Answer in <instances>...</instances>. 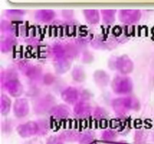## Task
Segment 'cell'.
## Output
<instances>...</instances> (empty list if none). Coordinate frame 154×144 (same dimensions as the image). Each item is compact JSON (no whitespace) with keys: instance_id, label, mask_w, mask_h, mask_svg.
Masks as SVG:
<instances>
[{"instance_id":"1","label":"cell","mask_w":154,"mask_h":144,"mask_svg":"<svg viewBox=\"0 0 154 144\" xmlns=\"http://www.w3.org/2000/svg\"><path fill=\"white\" fill-rule=\"evenodd\" d=\"M114 92L118 94H126L129 92L132 88V82L129 77L117 76L112 82Z\"/></svg>"},{"instance_id":"2","label":"cell","mask_w":154,"mask_h":144,"mask_svg":"<svg viewBox=\"0 0 154 144\" xmlns=\"http://www.w3.org/2000/svg\"><path fill=\"white\" fill-rule=\"evenodd\" d=\"M136 102L132 98L126 97L118 98L114 100V110L119 112H127L129 110L132 109V107L135 106Z\"/></svg>"},{"instance_id":"3","label":"cell","mask_w":154,"mask_h":144,"mask_svg":"<svg viewBox=\"0 0 154 144\" xmlns=\"http://www.w3.org/2000/svg\"><path fill=\"white\" fill-rule=\"evenodd\" d=\"M117 66L116 67L118 68L120 71H122L123 74H127L130 73L131 70L133 69V63L130 61L127 56L120 57L117 59Z\"/></svg>"},{"instance_id":"4","label":"cell","mask_w":154,"mask_h":144,"mask_svg":"<svg viewBox=\"0 0 154 144\" xmlns=\"http://www.w3.org/2000/svg\"><path fill=\"white\" fill-rule=\"evenodd\" d=\"M28 103L25 99H20L16 100L14 106V111L17 116H26L29 110Z\"/></svg>"},{"instance_id":"5","label":"cell","mask_w":154,"mask_h":144,"mask_svg":"<svg viewBox=\"0 0 154 144\" xmlns=\"http://www.w3.org/2000/svg\"><path fill=\"white\" fill-rule=\"evenodd\" d=\"M63 98L68 103H75L78 98V92L76 88L69 87L63 92Z\"/></svg>"},{"instance_id":"6","label":"cell","mask_w":154,"mask_h":144,"mask_svg":"<svg viewBox=\"0 0 154 144\" xmlns=\"http://www.w3.org/2000/svg\"><path fill=\"white\" fill-rule=\"evenodd\" d=\"M7 86L8 91L10 92L11 94L13 95H19L20 94L21 91H22V88H21V85L18 80L12 78V80H10L6 83Z\"/></svg>"},{"instance_id":"7","label":"cell","mask_w":154,"mask_h":144,"mask_svg":"<svg viewBox=\"0 0 154 144\" xmlns=\"http://www.w3.org/2000/svg\"><path fill=\"white\" fill-rule=\"evenodd\" d=\"M90 106L87 104L82 102V103L78 104L75 108V112L76 114L79 115H85L87 114V112L90 110Z\"/></svg>"}]
</instances>
